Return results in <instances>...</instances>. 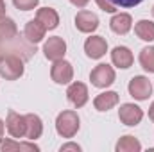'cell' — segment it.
I'll list each match as a JSON object with an SVG mask.
<instances>
[{
    "mask_svg": "<svg viewBox=\"0 0 154 152\" xmlns=\"http://www.w3.org/2000/svg\"><path fill=\"white\" fill-rule=\"evenodd\" d=\"M140 65L143 70L154 74V47H145L140 52Z\"/></svg>",
    "mask_w": 154,
    "mask_h": 152,
    "instance_id": "cell-22",
    "label": "cell"
},
{
    "mask_svg": "<svg viewBox=\"0 0 154 152\" xmlns=\"http://www.w3.org/2000/svg\"><path fill=\"white\" fill-rule=\"evenodd\" d=\"M56 129L63 138H72L79 131V116L75 111H63L57 114Z\"/></svg>",
    "mask_w": 154,
    "mask_h": 152,
    "instance_id": "cell-3",
    "label": "cell"
},
{
    "mask_svg": "<svg viewBox=\"0 0 154 152\" xmlns=\"http://www.w3.org/2000/svg\"><path fill=\"white\" fill-rule=\"evenodd\" d=\"M140 149H142L140 141L136 138H133V136H124L116 143V150L118 152H138Z\"/></svg>",
    "mask_w": 154,
    "mask_h": 152,
    "instance_id": "cell-21",
    "label": "cell"
},
{
    "mask_svg": "<svg viewBox=\"0 0 154 152\" xmlns=\"http://www.w3.org/2000/svg\"><path fill=\"white\" fill-rule=\"evenodd\" d=\"M149 118H151V120L154 122V102H152V106L149 108Z\"/></svg>",
    "mask_w": 154,
    "mask_h": 152,
    "instance_id": "cell-29",
    "label": "cell"
},
{
    "mask_svg": "<svg viewBox=\"0 0 154 152\" xmlns=\"http://www.w3.org/2000/svg\"><path fill=\"white\" fill-rule=\"evenodd\" d=\"M75 27L81 32H93L99 27V18L90 11H79L75 16Z\"/></svg>",
    "mask_w": 154,
    "mask_h": 152,
    "instance_id": "cell-12",
    "label": "cell"
},
{
    "mask_svg": "<svg viewBox=\"0 0 154 152\" xmlns=\"http://www.w3.org/2000/svg\"><path fill=\"white\" fill-rule=\"evenodd\" d=\"M39 0H13V4L18 7V9H22V11H31V9H34L36 5H38Z\"/></svg>",
    "mask_w": 154,
    "mask_h": 152,
    "instance_id": "cell-23",
    "label": "cell"
},
{
    "mask_svg": "<svg viewBox=\"0 0 154 152\" xmlns=\"http://www.w3.org/2000/svg\"><path fill=\"white\" fill-rule=\"evenodd\" d=\"M97 2V5L102 9V11H106V13H115L116 9H115V5L109 2V0H95Z\"/></svg>",
    "mask_w": 154,
    "mask_h": 152,
    "instance_id": "cell-24",
    "label": "cell"
},
{
    "mask_svg": "<svg viewBox=\"0 0 154 152\" xmlns=\"http://www.w3.org/2000/svg\"><path fill=\"white\" fill-rule=\"evenodd\" d=\"M70 2H72V4H74L75 7H84V5H86V4H88L90 0H70Z\"/></svg>",
    "mask_w": 154,
    "mask_h": 152,
    "instance_id": "cell-27",
    "label": "cell"
},
{
    "mask_svg": "<svg viewBox=\"0 0 154 152\" xmlns=\"http://www.w3.org/2000/svg\"><path fill=\"white\" fill-rule=\"evenodd\" d=\"M36 20H38L47 31L56 29L57 23H59V16H57V13H56L52 7H41V9H38V13H36Z\"/></svg>",
    "mask_w": 154,
    "mask_h": 152,
    "instance_id": "cell-13",
    "label": "cell"
},
{
    "mask_svg": "<svg viewBox=\"0 0 154 152\" xmlns=\"http://www.w3.org/2000/svg\"><path fill=\"white\" fill-rule=\"evenodd\" d=\"M113 5H120V7H133V5H138L142 0H109Z\"/></svg>",
    "mask_w": 154,
    "mask_h": 152,
    "instance_id": "cell-25",
    "label": "cell"
},
{
    "mask_svg": "<svg viewBox=\"0 0 154 152\" xmlns=\"http://www.w3.org/2000/svg\"><path fill=\"white\" fill-rule=\"evenodd\" d=\"M129 93L136 100H145L152 93V84H151V81L147 77H142V75L133 77L131 82H129Z\"/></svg>",
    "mask_w": 154,
    "mask_h": 152,
    "instance_id": "cell-5",
    "label": "cell"
},
{
    "mask_svg": "<svg viewBox=\"0 0 154 152\" xmlns=\"http://www.w3.org/2000/svg\"><path fill=\"white\" fill-rule=\"evenodd\" d=\"M43 52H45V57L50 59V61L63 59V56L66 52V43L63 41V38H59V36L48 38L47 43H45V47H43Z\"/></svg>",
    "mask_w": 154,
    "mask_h": 152,
    "instance_id": "cell-7",
    "label": "cell"
},
{
    "mask_svg": "<svg viewBox=\"0 0 154 152\" xmlns=\"http://www.w3.org/2000/svg\"><path fill=\"white\" fill-rule=\"evenodd\" d=\"M116 104H118V93L116 91H104L93 100V106L97 111H108Z\"/></svg>",
    "mask_w": 154,
    "mask_h": 152,
    "instance_id": "cell-15",
    "label": "cell"
},
{
    "mask_svg": "<svg viewBox=\"0 0 154 152\" xmlns=\"http://www.w3.org/2000/svg\"><path fill=\"white\" fill-rule=\"evenodd\" d=\"M134 32L143 41H154V23L149 20H140L134 25Z\"/></svg>",
    "mask_w": 154,
    "mask_h": 152,
    "instance_id": "cell-19",
    "label": "cell"
},
{
    "mask_svg": "<svg viewBox=\"0 0 154 152\" xmlns=\"http://www.w3.org/2000/svg\"><path fill=\"white\" fill-rule=\"evenodd\" d=\"M118 118H120L122 123L133 127V125H138V123L142 122L143 111H142L138 106H134V104H124V106L118 109Z\"/></svg>",
    "mask_w": 154,
    "mask_h": 152,
    "instance_id": "cell-8",
    "label": "cell"
},
{
    "mask_svg": "<svg viewBox=\"0 0 154 152\" xmlns=\"http://www.w3.org/2000/svg\"><path fill=\"white\" fill-rule=\"evenodd\" d=\"M5 127L13 138H23L25 136V116L18 114L16 111H9L7 120H5Z\"/></svg>",
    "mask_w": 154,
    "mask_h": 152,
    "instance_id": "cell-9",
    "label": "cell"
},
{
    "mask_svg": "<svg viewBox=\"0 0 154 152\" xmlns=\"http://www.w3.org/2000/svg\"><path fill=\"white\" fill-rule=\"evenodd\" d=\"M111 59L118 68H129L133 65V54L127 47H116L111 52Z\"/></svg>",
    "mask_w": 154,
    "mask_h": 152,
    "instance_id": "cell-16",
    "label": "cell"
},
{
    "mask_svg": "<svg viewBox=\"0 0 154 152\" xmlns=\"http://www.w3.org/2000/svg\"><path fill=\"white\" fill-rule=\"evenodd\" d=\"M50 77L54 82L57 84H68L74 77V68L68 61H63V59H57L50 70Z\"/></svg>",
    "mask_w": 154,
    "mask_h": 152,
    "instance_id": "cell-6",
    "label": "cell"
},
{
    "mask_svg": "<svg viewBox=\"0 0 154 152\" xmlns=\"http://www.w3.org/2000/svg\"><path fill=\"white\" fill-rule=\"evenodd\" d=\"M131 23H133V20H131V16L125 14V13L115 14V16L111 18V22H109L111 31H113L115 34H127V32L131 31Z\"/></svg>",
    "mask_w": 154,
    "mask_h": 152,
    "instance_id": "cell-17",
    "label": "cell"
},
{
    "mask_svg": "<svg viewBox=\"0 0 154 152\" xmlns=\"http://www.w3.org/2000/svg\"><path fill=\"white\" fill-rule=\"evenodd\" d=\"M106 50H108V43H106V39L100 38V36H91V38L86 39V43H84V52L91 59L102 57L106 54Z\"/></svg>",
    "mask_w": 154,
    "mask_h": 152,
    "instance_id": "cell-10",
    "label": "cell"
},
{
    "mask_svg": "<svg viewBox=\"0 0 154 152\" xmlns=\"http://www.w3.org/2000/svg\"><path fill=\"white\" fill-rule=\"evenodd\" d=\"M2 18H5V4H4V0H0V20Z\"/></svg>",
    "mask_w": 154,
    "mask_h": 152,
    "instance_id": "cell-28",
    "label": "cell"
},
{
    "mask_svg": "<svg viewBox=\"0 0 154 152\" xmlns=\"http://www.w3.org/2000/svg\"><path fill=\"white\" fill-rule=\"evenodd\" d=\"M36 52L34 43L29 39L22 38L16 31V23L11 18H2L0 20V59L5 56H20L23 61L31 59L32 54Z\"/></svg>",
    "mask_w": 154,
    "mask_h": 152,
    "instance_id": "cell-1",
    "label": "cell"
},
{
    "mask_svg": "<svg viewBox=\"0 0 154 152\" xmlns=\"http://www.w3.org/2000/svg\"><path fill=\"white\" fill-rule=\"evenodd\" d=\"M66 97L75 108H82L88 102V88H86V84H82V82L70 84V88L66 91Z\"/></svg>",
    "mask_w": 154,
    "mask_h": 152,
    "instance_id": "cell-11",
    "label": "cell"
},
{
    "mask_svg": "<svg viewBox=\"0 0 154 152\" xmlns=\"http://www.w3.org/2000/svg\"><path fill=\"white\" fill-rule=\"evenodd\" d=\"M0 150H4V152H11V150H31V152H36L38 150V145H34V143H18V141L4 140V141H0Z\"/></svg>",
    "mask_w": 154,
    "mask_h": 152,
    "instance_id": "cell-20",
    "label": "cell"
},
{
    "mask_svg": "<svg viewBox=\"0 0 154 152\" xmlns=\"http://www.w3.org/2000/svg\"><path fill=\"white\" fill-rule=\"evenodd\" d=\"M43 132V123L39 120L38 114H25V138L36 140Z\"/></svg>",
    "mask_w": 154,
    "mask_h": 152,
    "instance_id": "cell-14",
    "label": "cell"
},
{
    "mask_svg": "<svg viewBox=\"0 0 154 152\" xmlns=\"http://www.w3.org/2000/svg\"><path fill=\"white\" fill-rule=\"evenodd\" d=\"M45 32H47V29L39 23L38 20H31L25 25V38L29 39L31 43H34V45L45 38Z\"/></svg>",
    "mask_w": 154,
    "mask_h": 152,
    "instance_id": "cell-18",
    "label": "cell"
},
{
    "mask_svg": "<svg viewBox=\"0 0 154 152\" xmlns=\"http://www.w3.org/2000/svg\"><path fill=\"white\" fill-rule=\"evenodd\" d=\"M61 150L65 152V150H81V147H79V145H75V143H66V145H63V147H61Z\"/></svg>",
    "mask_w": 154,
    "mask_h": 152,
    "instance_id": "cell-26",
    "label": "cell"
},
{
    "mask_svg": "<svg viewBox=\"0 0 154 152\" xmlns=\"http://www.w3.org/2000/svg\"><path fill=\"white\" fill-rule=\"evenodd\" d=\"M2 136H4V122L0 120V138H2Z\"/></svg>",
    "mask_w": 154,
    "mask_h": 152,
    "instance_id": "cell-30",
    "label": "cell"
},
{
    "mask_svg": "<svg viewBox=\"0 0 154 152\" xmlns=\"http://www.w3.org/2000/svg\"><path fill=\"white\" fill-rule=\"evenodd\" d=\"M23 59L20 56H5L0 59V75L5 77L7 81H16L18 77L23 75Z\"/></svg>",
    "mask_w": 154,
    "mask_h": 152,
    "instance_id": "cell-2",
    "label": "cell"
},
{
    "mask_svg": "<svg viewBox=\"0 0 154 152\" xmlns=\"http://www.w3.org/2000/svg\"><path fill=\"white\" fill-rule=\"evenodd\" d=\"M152 16H154V7H152Z\"/></svg>",
    "mask_w": 154,
    "mask_h": 152,
    "instance_id": "cell-31",
    "label": "cell"
},
{
    "mask_svg": "<svg viewBox=\"0 0 154 152\" xmlns=\"http://www.w3.org/2000/svg\"><path fill=\"white\" fill-rule=\"evenodd\" d=\"M90 79H91L93 86H97V88H108L115 81V72H113V68L109 65H99V66H95L91 70Z\"/></svg>",
    "mask_w": 154,
    "mask_h": 152,
    "instance_id": "cell-4",
    "label": "cell"
}]
</instances>
